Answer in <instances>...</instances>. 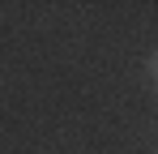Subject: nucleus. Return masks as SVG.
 I'll list each match as a JSON object with an SVG mask.
<instances>
[{"mask_svg":"<svg viewBox=\"0 0 158 154\" xmlns=\"http://www.w3.org/2000/svg\"><path fill=\"white\" fill-rule=\"evenodd\" d=\"M150 69H154V77H158V60H154V64H150Z\"/></svg>","mask_w":158,"mask_h":154,"instance_id":"nucleus-1","label":"nucleus"}]
</instances>
